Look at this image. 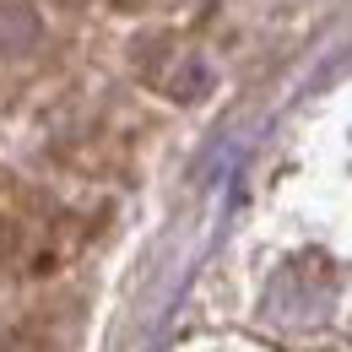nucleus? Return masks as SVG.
<instances>
[{"instance_id":"1","label":"nucleus","mask_w":352,"mask_h":352,"mask_svg":"<svg viewBox=\"0 0 352 352\" xmlns=\"http://www.w3.org/2000/svg\"><path fill=\"white\" fill-rule=\"evenodd\" d=\"M331 298H336V287H320V293H314L304 282V261H293L276 276V287H271V314L287 320V325H314V320L331 309Z\"/></svg>"}]
</instances>
